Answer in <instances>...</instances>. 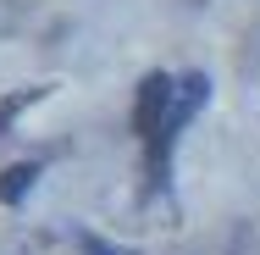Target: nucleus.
<instances>
[{
  "label": "nucleus",
  "instance_id": "1",
  "mask_svg": "<svg viewBox=\"0 0 260 255\" xmlns=\"http://www.w3.org/2000/svg\"><path fill=\"white\" fill-rule=\"evenodd\" d=\"M172 78L166 72H150L144 83H139V105H133V128H139V139L144 145H155L160 128H166V111H172Z\"/></svg>",
  "mask_w": 260,
  "mask_h": 255
},
{
  "label": "nucleus",
  "instance_id": "2",
  "mask_svg": "<svg viewBox=\"0 0 260 255\" xmlns=\"http://www.w3.org/2000/svg\"><path fill=\"white\" fill-rule=\"evenodd\" d=\"M34 183H39V166H34V161H17V166L0 178V205H17Z\"/></svg>",
  "mask_w": 260,
  "mask_h": 255
},
{
  "label": "nucleus",
  "instance_id": "3",
  "mask_svg": "<svg viewBox=\"0 0 260 255\" xmlns=\"http://www.w3.org/2000/svg\"><path fill=\"white\" fill-rule=\"evenodd\" d=\"M78 250H83V255H127V250H116V244H105V239H94V233H83Z\"/></svg>",
  "mask_w": 260,
  "mask_h": 255
},
{
  "label": "nucleus",
  "instance_id": "4",
  "mask_svg": "<svg viewBox=\"0 0 260 255\" xmlns=\"http://www.w3.org/2000/svg\"><path fill=\"white\" fill-rule=\"evenodd\" d=\"M6 122H11V111H0V133H6Z\"/></svg>",
  "mask_w": 260,
  "mask_h": 255
}]
</instances>
